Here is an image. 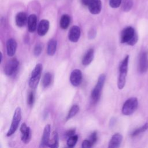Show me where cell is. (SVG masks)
I'll use <instances>...</instances> for the list:
<instances>
[{"label": "cell", "mask_w": 148, "mask_h": 148, "mask_svg": "<svg viewBox=\"0 0 148 148\" xmlns=\"http://www.w3.org/2000/svg\"><path fill=\"white\" fill-rule=\"evenodd\" d=\"M138 40V36L134 29L131 27L124 28L121 34L120 41L122 43H127L129 45H134Z\"/></svg>", "instance_id": "1"}, {"label": "cell", "mask_w": 148, "mask_h": 148, "mask_svg": "<svg viewBox=\"0 0 148 148\" xmlns=\"http://www.w3.org/2000/svg\"><path fill=\"white\" fill-rule=\"evenodd\" d=\"M129 56L127 55L121 61L119 66V76L117 81V87L119 89H123L125 86L126 76L128 71Z\"/></svg>", "instance_id": "2"}, {"label": "cell", "mask_w": 148, "mask_h": 148, "mask_svg": "<svg viewBox=\"0 0 148 148\" xmlns=\"http://www.w3.org/2000/svg\"><path fill=\"white\" fill-rule=\"evenodd\" d=\"M105 79L106 76L104 74H101L99 76L97 83L94 88H93V90H92L91 94V98L92 103H96L98 101L101 97V91L104 85Z\"/></svg>", "instance_id": "3"}, {"label": "cell", "mask_w": 148, "mask_h": 148, "mask_svg": "<svg viewBox=\"0 0 148 148\" xmlns=\"http://www.w3.org/2000/svg\"><path fill=\"white\" fill-rule=\"evenodd\" d=\"M138 105V99L135 97H132L127 99L124 103L122 108L123 114L128 116L132 114L137 109Z\"/></svg>", "instance_id": "4"}, {"label": "cell", "mask_w": 148, "mask_h": 148, "mask_svg": "<svg viewBox=\"0 0 148 148\" xmlns=\"http://www.w3.org/2000/svg\"><path fill=\"white\" fill-rule=\"evenodd\" d=\"M21 119V110L20 107H17L14 111L11 125L7 132L6 135L8 136H11L16 132V131L18 128Z\"/></svg>", "instance_id": "5"}, {"label": "cell", "mask_w": 148, "mask_h": 148, "mask_svg": "<svg viewBox=\"0 0 148 148\" xmlns=\"http://www.w3.org/2000/svg\"><path fill=\"white\" fill-rule=\"evenodd\" d=\"M19 65L18 60L14 58L9 60L4 66V73L7 76L12 75L17 69Z\"/></svg>", "instance_id": "6"}, {"label": "cell", "mask_w": 148, "mask_h": 148, "mask_svg": "<svg viewBox=\"0 0 148 148\" xmlns=\"http://www.w3.org/2000/svg\"><path fill=\"white\" fill-rule=\"evenodd\" d=\"M138 68L140 73H145L148 69V53L146 51H142L139 56Z\"/></svg>", "instance_id": "7"}, {"label": "cell", "mask_w": 148, "mask_h": 148, "mask_svg": "<svg viewBox=\"0 0 148 148\" xmlns=\"http://www.w3.org/2000/svg\"><path fill=\"white\" fill-rule=\"evenodd\" d=\"M71 83L75 87H77L80 84L82 81V73L80 69H74L70 75Z\"/></svg>", "instance_id": "8"}, {"label": "cell", "mask_w": 148, "mask_h": 148, "mask_svg": "<svg viewBox=\"0 0 148 148\" xmlns=\"http://www.w3.org/2000/svg\"><path fill=\"white\" fill-rule=\"evenodd\" d=\"M20 131L21 133V140L25 144L29 143L31 138V129L25 123H23L20 127Z\"/></svg>", "instance_id": "9"}, {"label": "cell", "mask_w": 148, "mask_h": 148, "mask_svg": "<svg viewBox=\"0 0 148 148\" xmlns=\"http://www.w3.org/2000/svg\"><path fill=\"white\" fill-rule=\"evenodd\" d=\"M80 36V29L78 26L72 27L69 31L68 38L72 42H77Z\"/></svg>", "instance_id": "10"}, {"label": "cell", "mask_w": 148, "mask_h": 148, "mask_svg": "<svg viewBox=\"0 0 148 148\" xmlns=\"http://www.w3.org/2000/svg\"><path fill=\"white\" fill-rule=\"evenodd\" d=\"M90 12L93 14L99 13L102 8L101 1L100 0H91L88 5Z\"/></svg>", "instance_id": "11"}, {"label": "cell", "mask_w": 148, "mask_h": 148, "mask_svg": "<svg viewBox=\"0 0 148 148\" xmlns=\"http://www.w3.org/2000/svg\"><path fill=\"white\" fill-rule=\"evenodd\" d=\"M17 49V42L13 39L10 38L6 42V51L7 54L9 57H12L15 54Z\"/></svg>", "instance_id": "12"}, {"label": "cell", "mask_w": 148, "mask_h": 148, "mask_svg": "<svg viewBox=\"0 0 148 148\" xmlns=\"http://www.w3.org/2000/svg\"><path fill=\"white\" fill-rule=\"evenodd\" d=\"M123 136L121 134L119 133L114 134L111 138L108 147L109 148H117L119 147L122 142Z\"/></svg>", "instance_id": "13"}, {"label": "cell", "mask_w": 148, "mask_h": 148, "mask_svg": "<svg viewBox=\"0 0 148 148\" xmlns=\"http://www.w3.org/2000/svg\"><path fill=\"white\" fill-rule=\"evenodd\" d=\"M50 134V125L49 124H47L44 128L40 147H44L49 145Z\"/></svg>", "instance_id": "14"}, {"label": "cell", "mask_w": 148, "mask_h": 148, "mask_svg": "<svg viewBox=\"0 0 148 148\" xmlns=\"http://www.w3.org/2000/svg\"><path fill=\"white\" fill-rule=\"evenodd\" d=\"M49 28V21L47 20H42L38 27V34L40 36H44Z\"/></svg>", "instance_id": "15"}, {"label": "cell", "mask_w": 148, "mask_h": 148, "mask_svg": "<svg viewBox=\"0 0 148 148\" xmlns=\"http://www.w3.org/2000/svg\"><path fill=\"white\" fill-rule=\"evenodd\" d=\"M94 51L92 49H89L85 54L84 55L82 60V63L83 65H89L92 61L93 60L94 58Z\"/></svg>", "instance_id": "16"}, {"label": "cell", "mask_w": 148, "mask_h": 148, "mask_svg": "<svg viewBox=\"0 0 148 148\" xmlns=\"http://www.w3.org/2000/svg\"><path fill=\"white\" fill-rule=\"evenodd\" d=\"M37 18L35 14H32L29 16L28 18V28L31 32H34L36 29Z\"/></svg>", "instance_id": "17"}, {"label": "cell", "mask_w": 148, "mask_h": 148, "mask_svg": "<svg viewBox=\"0 0 148 148\" xmlns=\"http://www.w3.org/2000/svg\"><path fill=\"white\" fill-rule=\"evenodd\" d=\"M16 23L18 27H23L27 20V17L24 12H20L16 16Z\"/></svg>", "instance_id": "18"}, {"label": "cell", "mask_w": 148, "mask_h": 148, "mask_svg": "<svg viewBox=\"0 0 148 148\" xmlns=\"http://www.w3.org/2000/svg\"><path fill=\"white\" fill-rule=\"evenodd\" d=\"M57 43L56 40L52 39L49 41L47 47V53L49 56H52L55 54L57 49Z\"/></svg>", "instance_id": "19"}, {"label": "cell", "mask_w": 148, "mask_h": 148, "mask_svg": "<svg viewBox=\"0 0 148 148\" xmlns=\"http://www.w3.org/2000/svg\"><path fill=\"white\" fill-rule=\"evenodd\" d=\"M70 17L68 14H64L61 16L60 21V27L63 29H66L70 24Z\"/></svg>", "instance_id": "20"}, {"label": "cell", "mask_w": 148, "mask_h": 148, "mask_svg": "<svg viewBox=\"0 0 148 148\" xmlns=\"http://www.w3.org/2000/svg\"><path fill=\"white\" fill-rule=\"evenodd\" d=\"M51 75L49 72L46 73L42 79V84L44 88L47 87L51 83Z\"/></svg>", "instance_id": "21"}, {"label": "cell", "mask_w": 148, "mask_h": 148, "mask_svg": "<svg viewBox=\"0 0 148 148\" xmlns=\"http://www.w3.org/2000/svg\"><path fill=\"white\" fill-rule=\"evenodd\" d=\"M79 110V106L77 105H73L68 112V114L66 117V120H69L72 117H74L78 113Z\"/></svg>", "instance_id": "22"}, {"label": "cell", "mask_w": 148, "mask_h": 148, "mask_svg": "<svg viewBox=\"0 0 148 148\" xmlns=\"http://www.w3.org/2000/svg\"><path fill=\"white\" fill-rule=\"evenodd\" d=\"M40 75H38L36 76L31 77L29 80V86L32 88H35L37 87L38 84L39 83Z\"/></svg>", "instance_id": "23"}, {"label": "cell", "mask_w": 148, "mask_h": 148, "mask_svg": "<svg viewBox=\"0 0 148 148\" xmlns=\"http://www.w3.org/2000/svg\"><path fill=\"white\" fill-rule=\"evenodd\" d=\"M78 140V136L76 135H73L72 136H71L68 138L67 140V146L69 147H73L75 146Z\"/></svg>", "instance_id": "24"}, {"label": "cell", "mask_w": 148, "mask_h": 148, "mask_svg": "<svg viewBox=\"0 0 148 148\" xmlns=\"http://www.w3.org/2000/svg\"><path fill=\"white\" fill-rule=\"evenodd\" d=\"M42 71V65L40 63L36 64L31 72V77L40 75Z\"/></svg>", "instance_id": "25"}, {"label": "cell", "mask_w": 148, "mask_h": 148, "mask_svg": "<svg viewBox=\"0 0 148 148\" xmlns=\"http://www.w3.org/2000/svg\"><path fill=\"white\" fill-rule=\"evenodd\" d=\"M132 0H124L122 5L123 10L124 12H128L132 8Z\"/></svg>", "instance_id": "26"}, {"label": "cell", "mask_w": 148, "mask_h": 148, "mask_svg": "<svg viewBox=\"0 0 148 148\" xmlns=\"http://www.w3.org/2000/svg\"><path fill=\"white\" fill-rule=\"evenodd\" d=\"M148 128V123H146L143 126H142L141 127L136 129L131 134L132 136H135L138 135H139V134L145 131Z\"/></svg>", "instance_id": "27"}, {"label": "cell", "mask_w": 148, "mask_h": 148, "mask_svg": "<svg viewBox=\"0 0 148 148\" xmlns=\"http://www.w3.org/2000/svg\"><path fill=\"white\" fill-rule=\"evenodd\" d=\"M49 147H54L56 148L58 147V134L56 132H54L53 133V142L50 144L49 145Z\"/></svg>", "instance_id": "28"}, {"label": "cell", "mask_w": 148, "mask_h": 148, "mask_svg": "<svg viewBox=\"0 0 148 148\" xmlns=\"http://www.w3.org/2000/svg\"><path fill=\"white\" fill-rule=\"evenodd\" d=\"M42 49H43V45L41 43H38L34 49V54L35 56L38 57L39 56L42 51Z\"/></svg>", "instance_id": "29"}, {"label": "cell", "mask_w": 148, "mask_h": 148, "mask_svg": "<svg viewBox=\"0 0 148 148\" xmlns=\"http://www.w3.org/2000/svg\"><path fill=\"white\" fill-rule=\"evenodd\" d=\"M34 99H35L34 92L33 91H30L27 97V103L29 106H32L34 102Z\"/></svg>", "instance_id": "30"}, {"label": "cell", "mask_w": 148, "mask_h": 148, "mask_svg": "<svg viewBox=\"0 0 148 148\" xmlns=\"http://www.w3.org/2000/svg\"><path fill=\"white\" fill-rule=\"evenodd\" d=\"M122 0H109V5L113 8H118L121 3Z\"/></svg>", "instance_id": "31"}, {"label": "cell", "mask_w": 148, "mask_h": 148, "mask_svg": "<svg viewBox=\"0 0 148 148\" xmlns=\"http://www.w3.org/2000/svg\"><path fill=\"white\" fill-rule=\"evenodd\" d=\"M97 139H98V136H97V133L95 131L94 132H92L91 135L90 136V138H89V140L90 141V142L91 143V144L93 145L95 144L97 140Z\"/></svg>", "instance_id": "32"}, {"label": "cell", "mask_w": 148, "mask_h": 148, "mask_svg": "<svg viewBox=\"0 0 148 148\" xmlns=\"http://www.w3.org/2000/svg\"><path fill=\"white\" fill-rule=\"evenodd\" d=\"M92 146V145L91 144V143L90 142L89 139L84 140L83 141L82 145V147L83 148H89V147H91Z\"/></svg>", "instance_id": "33"}, {"label": "cell", "mask_w": 148, "mask_h": 148, "mask_svg": "<svg viewBox=\"0 0 148 148\" xmlns=\"http://www.w3.org/2000/svg\"><path fill=\"white\" fill-rule=\"evenodd\" d=\"M96 35V31L94 29H91L88 32V37L90 39H93Z\"/></svg>", "instance_id": "34"}, {"label": "cell", "mask_w": 148, "mask_h": 148, "mask_svg": "<svg viewBox=\"0 0 148 148\" xmlns=\"http://www.w3.org/2000/svg\"><path fill=\"white\" fill-rule=\"evenodd\" d=\"M75 129H72V130H70L66 132V135L68 136V137H69L71 136H72V135H75Z\"/></svg>", "instance_id": "35"}, {"label": "cell", "mask_w": 148, "mask_h": 148, "mask_svg": "<svg viewBox=\"0 0 148 148\" xmlns=\"http://www.w3.org/2000/svg\"><path fill=\"white\" fill-rule=\"evenodd\" d=\"M91 0H82V3L85 6H88L89 3L90 2Z\"/></svg>", "instance_id": "36"}, {"label": "cell", "mask_w": 148, "mask_h": 148, "mask_svg": "<svg viewBox=\"0 0 148 148\" xmlns=\"http://www.w3.org/2000/svg\"><path fill=\"white\" fill-rule=\"evenodd\" d=\"M2 53H1V62H2Z\"/></svg>", "instance_id": "37"}]
</instances>
